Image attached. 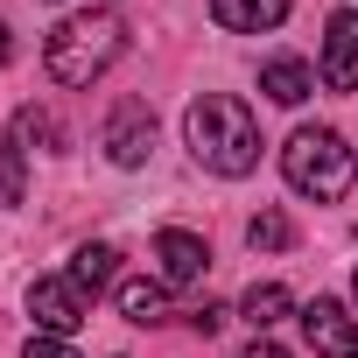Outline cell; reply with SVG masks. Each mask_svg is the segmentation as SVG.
Wrapping results in <instances>:
<instances>
[{
    "instance_id": "obj_14",
    "label": "cell",
    "mask_w": 358,
    "mask_h": 358,
    "mask_svg": "<svg viewBox=\"0 0 358 358\" xmlns=\"http://www.w3.org/2000/svg\"><path fill=\"white\" fill-rule=\"evenodd\" d=\"M246 239H253V253H281V246L295 239V225H288L281 211H260V218L246 225Z\"/></svg>"
},
{
    "instance_id": "obj_17",
    "label": "cell",
    "mask_w": 358,
    "mask_h": 358,
    "mask_svg": "<svg viewBox=\"0 0 358 358\" xmlns=\"http://www.w3.org/2000/svg\"><path fill=\"white\" fill-rule=\"evenodd\" d=\"M190 323H197V330H204V337H211V330H218V323H225V309H218V302H204V309H190Z\"/></svg>"
},
{
    "instance_id": "obj_6",
    "label": "cell",
    "mask_w": 358,
    "mask_h": 358,
    "mask_svg": "<svg viewBox=\"0 0 358 358\" xmlns=\"http://www.w3.org/2000/svg\"><path fill=\"white\" fill-rule=\"evenodd\" d=\"M99 141H106V155H113L120 169H141V162H148V148H155V113H148L141 99H120Z\"/></svg>"
},
{
    "instance_id": "obj_4",
    "label": "cell",
    "mask_w": 358,
    "mask_h": 358,
    "mask_svg": "<svg viewBox=\"0 0 358 358\" xmlns=\"http://www.w3.org/2000/svg\"><path fill=\"white\" fill-rule=\"evenodd\" d=\"M29 316H36L43 337H71V330L92 316V295H85L71 274H43V281L29 288Z\"/></svg>"
},
{
    "instance_id": "obj_5",
    "label": "cell",
    "mask_w": 358,
    "mask_h": 358,
    "mask_svg": "<svg viewBox=\"0 0 358 358\" xmlns=\"http://www.w3.org/2000/svg\"><path fill=\"white\" fill-rule=\"evenodd\" d=\"M302 337L316 358H358V309H344L337 295H316L302 309Z\"/></svg>"
},
{
    "instance_id": "obj_13",
    "label": "cell",
    "mask_w": 358,
    "mask_h": 358,
    "mask_svg": "<svg viewBox=\"0 0 358 358\" xmlns=\"http://www.w3.org/2000/svg\"><path fill=\"white\" fill-rule=\"evenodd\" d=\"M288 309H295V302H288V288H281V281H253V288H246V302H239V316H246L253 330H274Z\"/></svg>"
},
{
    "instance_id": "obj_15",
    "label": "cell",
    "mask_w": 358,
    "mask_h": 358,
    "mask_svg": "<svg viewBox=\"0 0 358 358\" xmlns=\"http://www.w3.org/2000/svg\"><path fill=\"white\" fill-rule=\"evenodd\" d=\"M0 204H22V148H0Z\"/></svg>"
},
{
    "instance_id": "obj_7",
    "label": "cell",
    "mask_w": 358,
    "mask_h": 358,
    "mask_svg": "<svg viewBox=\"0 0 358 358\" xmlns=\"http://www.w3.org/2000/svg\"><path fill=\"white\" fill-rule=\"evenodd\" d=\"M204 267H211V246H204L197 232H183V225L155 232V274H162L169 288H190V281H204Z\"/></svg>"
},
{
    "instance_id": "obj_2",
    "label": "cell",
    "mask_w": 358,
    "mask_h": 358,
    "mask_svg": "<svg viewBox=\"0 0 358 358\" xmlns=\"http://www.w3.org/2000/svg\"><path fill=\"white\" fill-rule=\"evenodd\" d=\"M183 141H190V155H197L211 176H246V169L260 162V127H253V113H246L239 99H225V92L190 99Z\"/></svg>"
},
{
    "instance_id": "obj_3",
    "label": "cell",
    "mask_w": 358,
    "mask_h": 358,
    "mask_svg": "<svg viewBox=\"0 0 358 358\" xmlns=\"http://www.w3.org/2000/svg\"><path fill=\"white\" fill-rule=\"evenodd\" d=\"M281 176H288L295 197H309V204H337V197H351L358 162H351V148H344L337 127H295L288 148H281Z\"/></svg>"
},
{
    "instance_id": "obj_19",
    "label": "cell",
    "mask_w": 358,
    "mask_h": 358,
    "mask_svg": "<svg viewBox=\"0 0 358 358\" xmlns=\"http://www.w3.org/2000/svg\"><path fill=\"white\" fill-rule=\"evenodd\" d=\"M15 57V43H8V22H0V64H8Z\"/></svg>"
},
{
    "instance_id": "obj_1",
    "label": "cell",
    "mask_w": 358,
    "mask_h": 358,
    "mask_svg": "<svg viewBox=\"0 0 358 358\" xmlns=\"http://www.w3.org/2000/svg\"><path fill=\"white\" fill-rule=\"evenodd\" d=\"M120 50H127L120 15H113V8H85V15H71V22H57V29H50L43 64H50V78H57V85L85 92V85H99V78L120 64Z\"/></svg>"
},
{
    "instance_id": "obj_18",
    "label": "cell",
    "mask_w": 358,
    "mask_h": 358,
    "mask_svg": "<svg viewBox=\"0 0 358 358\" xmlns=\"http://www.w3.org/2000/svg\"><path fill=\"white\" fill-rule=\"evenodd\" d=\"M239 358H288V351H281V344H274V337H253V344H246V351H239Z\"/></svg>"
},
{
    "instance_id": "obj_10",
    "label": "cell",
    "mask_w": 358,
    "mask_h": 358,
    "mask_svg": "<svg viewBox=\"0 0 358 358\" xmlns=\"http://www.w3.org/2000/svg\"><path fill=\"white\" fill-rule=\"evenodd\" d=\"M260 92H267L274 106H302V99L316 92V78H309V64H302V57H274V64L260 71Z\"/></svg>"
},
{
    "instance_id": "obj_16",
    "label": "cell",
    "mask_w": 358,
    "mask_h": 358,
    "mask_svg": "<svg viewBox=\"0 0 358 358\" xmlns=\"http://www.w3.org/2000/svg\"><path fill=\"white\" fill-rule=\"evenodd\" d=\"M22 358H78V351H71V337H43V330H36Z\"/></svg>"
},
{
    "instance_id": "obj_8",
    "label": "cell",
    "mask_w": 358,
    "mask_h": 358,
    "mask_svg": "<svg viewBox=\"0 0 358 358\" xmlns=\"http://www.w3.org/2000/svg\"><path fill=\"white\" fill-rule=\"evenodd\" d=\"M323 85L330 92H358V15L337 8L323 29Z\"/></svg>"
},
{
    "instance_id": "obj_12",
    "label": "cell",
    "mask_w": 358,
    "mask_h": 358,
    "mask_svg": "<svg viewBox=\"0 0 358 358\" xmlns=\"http://www.w3.org/2000/svg\"><path fill=\"white\" fill-rule=\"evenodd\" d=\"M120 309H127V323H162L169 316V281H120Z\"/></svg>"
},
{
    "instance_id": "obj_11",
    "label": "cell",
    "mask_w": 358,
    "mask_h": 358,
    "mask_svg": "<svg viewBox=\"0 0 358 358\" xmlns=\"http://www.w3.org/2000/svg\"><path fill=\"white\" fill-rule=\"evenodd\" d=\"M71 281H78L85 295L113 288V281H120V253H113V246H78V253H71Z\"/></svg>"
},
{
    "instance_id": "obj_9",
    "label": "cell",
    "mask_w": 358,
    "mask_h": 358,
    "mask_svg": "<svg viewBox=\"0 0 358 358\" xmlns=\"http://www.w3.org/2000/svg\"><path fill=\"white\" fill-rule=\"evenodd\" d=\"M211 22L232 36H267L288 22V0H211Z\"/></svg>"
},
{
    "instance_id": "obj_20",
    "label": "cell",
    "mask_w": 358,
    "mask_h": 358,
    "mask_svg": "<svg viewBox=\"0 0 358 358\" xmlns=\"http://www.w3.org/2000/svg\"><path fill=\"white\" fill-rule=\"evenodd\" d=\"M351 302H358V274H351Z\"/></svg>"
}]
</instances>
